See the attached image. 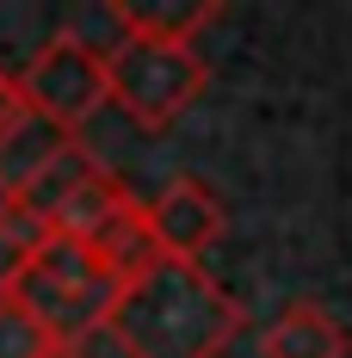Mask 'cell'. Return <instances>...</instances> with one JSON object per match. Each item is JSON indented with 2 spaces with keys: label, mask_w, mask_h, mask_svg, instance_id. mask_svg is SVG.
Returning <instances> with one entry per match:
<instances>
[{
  "label": "cell",
  "mask_w": 352,
  "mask_h": 358,
  "mask_svg": "<svg viewBox=\"0 0 352 358\" xmlns=\"http://www.w3.org/2000/svg\"><path fill=\"white\" fill-rule=\"evenodd\" d=\"M25 124H31V111H25V99H19V80L0 69V148L13 143V136H19Z\"/></svg>",
  "instance_id": "cell-13"
},
{
  "label": "cell",
  "mask_w": 352,
  "mask_h": 358,
  "mask_svg": "<svg viewBox=\"0 0 352 358\" xmlns=\"http://www.w3.org/2000/svg\"><path fill=\"white\" fill-rule=\"evenodd\" d=\"M106 50V87L111 106L124 111L136 130H167L179 124L192 99L211 87V62L198 56V43H174V37H142L118 31Z\"/></svg>",
  "instance_id": "cell-3"
},
{
  "label": "cell",
  "mask_w": 352,
  "mask_h": 358,
  "mask_svg": "<svg viewBox=\"0 0 352 358\" xmlns=\"http://www.w3.org/2000/svg\"><path fill=\"white\" fill-rule=\"evenodd\" d=\"M216 0H192V6H130V0H118V6H106V19L118 25V31H142V37H174V43H198V31L211 25Z\"/></svg>",
  "instance_id": "cell-10"
},
{
  "label": "cell",
  "mask_w": 352,
  "mask_h": 358,
  "mask_svg": "<svg viewBox=\"0 0 352 358\" xmlns=\"http://www.w3.org/2000/svg\"><path fill=\"white\" fill-rule=\"evenodd\" d=\"M6 296L25 303V315L56 346H80L87 334H106V309H111V296H118V285L99 272V259H93L87 241L43 229L31 266L19 272V285L6 290Z\"/></svg>",
  "instance_id": "cell-2"
},
{
  "label": "cell",
  "mask_w": 352,
  "mask_h": 358,
  "mask_svg": "<svg viewBox=\"0 0 352 358\" xmlns=\"http://www.w3.org/2000/svg\"><path fill=\"white\" fill-rule=\"evenodd\" d=\"M142 216H148V235H155L161 259H204V248H216V235L229 229L223 198H216L204 179H192V173L167 179V185L142 204Z\"/></svg>",
  "instance_id": "cell-5"
},
{
  "label": "cell",
  "mask_w": 352,
  "mask_h": 358,
  "mask_svg": "<svg viewBox=\"0 0 352 358\" xmlns=\"http://www.w3.org/2000/svg\"><path fill=\"white\" fill-rule=\"evenodd\" d=\"M346 352H352V334L309 296L284 303L272 327L260 334V358H346Z\"/></svg>",
  "instance_id": "cell-6"
},
{
  "label": "cell",
  "mask_w": 352,
  "mask_h": 358,
  "mask_svg": "<svg viewBox=\"0 0 352 358\" xmlns=\"http://www.w3.org/2000/svg\"><path fill=\"white\" fill-rule=\"evenodd\" d=\"M37 241H43V222L25 210V198H19L13 173H0V296L19 285V272L31 266Z\"/></svg>",
  "instance_id": "cell-11"
},
{
  "label": "cell",
  "mask_w": 352,
  "mask_h": 358,
  "mask_svg": "<svg viewBox=\"0 0 352 358\" xmlns=\"http://www.w3.org/2000/svg\"><path fill=\"white\" fill-rule=\"evenodd\" d=\"M124 204H130V185H124L118 173H106V167H99L93 179H80L69 198L56 204L50 229H56V235H74V241H87V235H99V229H106Z\"/></svg>",
  "instance_id": "cell-9"
},
{
  "label": "cell",
  "mask_w": 352,
  "mask_h": 358,
  "mask_svg": "<svg viewBox=\"0 0 352 358\" xmlns=\"http://www.w3.org/2000/svg\"><path fill=\"white\" fill-rule=\"evenodd\" d=\"M87 248H93V259H99V272H106L111 285H130L136 272H148L161 259L155 235H148V216H142V198H130L99 235H87Z\"/></svg>",
  "instance_id": "cell-8"
},
{
  "label": "cell",
  "mask_w": 352,
  "mask_h": 358,
  "mask_svg": "<svg viewBox=\"0 0 352 358\" xmlns=\"http://www.w3.org/2000/svg\"><path fill=\"white\" fill-rule=\"evenodd\" d=\"M43 358H87L80 346H56V352H43Z\"/></svg>",
  "instance_id": "cell-14"
},
{
  "label": "cell",
  "mask_w": 352,
  "mask_h": 358,
  "mask_svg": "<svg viewBox=\"0 0 352 358\" xmlns=\"http://www.w3.org/2000/svg\"><path fill=\"white\" fill-rule=\"evenodd\" d=\"M19 80V99L31 117H43L50 130L62 136H80L99 106H111V87H106V50L87 43V37L62 25L56 37H43V50H31V62L13 74Z\"/></svg>",
  "instance_id": "cell-4"
},
{
  "label": "cell",
  "mask_w": 352,
  "mask_h": 358,
  "mask_svg": "<svg viewBox=\"0 0 352 358\" xmlns=\"http://www.w3.org/2000/svg\"><path fill=\"white\" fill-rule=\"evenodd\" d=\"M241 327V296H229L198 259H155L118 285L106 309V334L124 346V358H223Z\"/></svg>",
  "instance_id": "cell-1"
},
{
  "label": "cell",
  "mask_w": 352,
  "mask_h": 358,
  "mask_svg": "<svg viewBox=\"0 0 352 358\" xmlns=\"http://www.w3.org/2000/svg\"><path fill=\"white\" fill-rule=\"evenodd\" d=\"M43 352H56V340L25 315V303L0 296V358H43Z\"/></svg>",
  "instance_id": "cell-12"
},
{
  "label": "cell",
  "mask_w": 352,
  "mask_h": 358,
  "mask_svg": "<svg viewBox=\"0 0 352 358\" xmlns=\"http://www.w3.org/2000/svg\"><path fill=\"white\" fill-rule=\"evenodd\" d=\"M93 173H99L93 148L80 143V136H62V143H50V148H43V155H37L31 167H25V173L13 179V185H19V198H25V210H31L37 222L50 229L56 204L69 198V192L80 185V179H93Z\"/></svg>",
  "instance_id": "cell-7"
}]
</instances>
